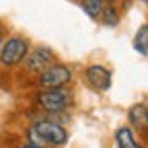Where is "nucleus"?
<instances>
[{
	"instance_id": "15",
	"label": "nucleus",
	"mask_w": 148,
	"mask_h": 148,
	"mask_svg": "<svg viewBox=\"0 0 148 148\" xmlns=\"http://www.w3.org/2000/svg\"><path fill=\"white\" fill-rule=\"evenodd\" d=\"M146 2H148V0H146Z\"/></svg>"
},
{
	"instance_id": "1",
	"label": "nucleus",
	"mask_w": 148,
	"mask_h": 148,
	"mask_svg": "<svg viewBox=\"0 0 148 148\" xmlns=\"http://www.w3.org/2000/svg\"><path fill=\"white\" fill-rule=\"evenodd\" d=\"M29 138L33 144H51V146H62L66 144L68 140V132L56 121H47V119H41V121H35L29 130Z\"/></svg>"
},
{
	"instance_id": "7",
	"label": "nucleus",
	"mask_w": 148,
	"mask_h": 148,
	"mask_svg": "<svg viewBox=\"0 0 148 148\" xmlns=\"http://www.w3.org/2000/svg\"><path fill=\"white\" fill-rule=\"evenodd\" d=\"M127 117H130V123H134V125L140 127V130L148 125V111H146L144 105H134L132 109H130Z\"/></svg>"
},
{
	"instance_id": "10",
	"label": "nucleus",
	"mask_w": 148,
	"mask_h": 148,
	"mask_svg": "<svg viewBox=\"0 0 148 148\" xmlns=\"http://www.w3.org/2000/svg\"><path fill=\"white\" fill-rule=\"evenodd\" d=\"M80 6H82L84 14H88L90 18H97L101 14L103 6H105V0H82Z\"/></svg>"
},
{
	"instance_id": "9",
	"label": "nucleus",
	"mask_w": 148,
	"mask_h": 148,
	"mask_svg": "<svg viewBox=\"0 0 148 148\" xmlns=\"http://www.w3.org/2000/svg\"><path fill=\"white\" fill-rule=\"evenodd\" d=\"M134 49L142 56L148 53V25H142L134 37Z\"/></svg>"
},
{
	"instance_id": "14",
	"label": "nucleus",
	"mask_w": 148,
	"mask_h": 148,
	"mask_svg": "<svg viewBox=\"0 0 148 148\" xmlns=\"http://www.w3.org/2000/svg\"><path fill=\"white\" fill-rule=\"evenodd\" d=\"M105 2H115V0H105Z\"/></svg>"
},
{
	"instance_id": "16",
	"label": "nucleus",
	"mask_w": 148,
	"mask_h": 148,
	"mask_svg": "<svg viewBox=\"0 0 148 148\" xmlns=\"http://www.w3.org/2000/svg\"><path fill=\"white\" fill-rule=\"evenodd\" d=\"M146 111H148V109H146Z\"/></svg>"
},
{
	"instance_id": "13",
	"label": "nucleus",
	"mask_w": 148,
	"mask_h": 148,
	"mask_svg": "<svg viewBox=\"0 0 148 148\" xmlns=\"http://www.w3.org/2000/svg\"><path fill=\"white\" fill-rule=\"evenodd\" d=\"M23 148H43V146H39V144H33V142H31V144H25Z\"/></svg>"
},
{
	"instance_id": "5",
	"label": "nucleus",
	"mask_w": 148,
	"mask_h": 148,
	"mask_svg": "<svg viewBox=\"0 0 148 148\" xmlns=\"http://www.w3.org/2000/svg\"><path fill=\"white\" fill-rule=\"evenodd\" d=\"M25 62H27V70H29V72L41 74V72H45L49 66L56 64V53H53L49 47H37V49H33L31 53H27Z\"/></svg>"
},
{
	"instance_id": "6",
	"label": "nucleus",
	"mask_w": 148,
	"mask_h": 148,
	"mask_svg": "<svg viewBox=\"0 0 148 148\" xmlns=\"http://www.w3.org/2000/svg\"><path fill=\"white\" fill-rule=\"evenodd\" d=\"M84 80H86V84L90 88L103 92V90H107L111 86V72L105 66H97L95 64V66H88L84 70Z\"/></svg>"
},
{
	"instance_id": "12",
	"label": "nucleus",
	"mask_w": 148,
	"mask_h": 148,
	"mask_svg": "<svg viewBox=\"0 0 148 148\" xmlns=\"http://www.w3.org/2000/svg\"><path fill=\"white\" fill-rule=\"evenodd\" d=\"M4 39H6V37H4V31H2V27H0V47H2V43H4Z\"/></svg>"
},
{
	"instance_id": "8",
	"label": "nucleus",
	"mask_w": 148,
	"mask_h": 148,
	"mask_svg": "<svg viewBox=\"0 0 148 148\" xmlns=\"http://www.w3.org/2000/svg\"><path fill=\"white\" fill-rule=\"evenodd\" d=\"M117 146L119 148H142L140 146V142L136 140V136H134V132L130 127H121V130H117Z\"/></svg>"
},
{
	"instance_id": "4",
	"label": "nucleus",
	"mask_w": 148,
	"mask_h": 148,
	"mask_svg": "<svg viewBox=\"0 0 148 148\" xmlns=\"http://www.w3.org/2000/svg\"><path fill=\"white\" fill-rule=\"evenodd\" d=\"M72 80V68L66 64H53L39 74V84L43 88H62Z\"/></svg>"
},
{
	"instance_id": "2",
	"label": "nucleus",
	"mask_w": 148,
	"mask_h": 148,
	"mask_svg": "<svg viewBox=\"0 0 148 148\" xmlns=\"http://www.w3.org/2000/svg\"><path fill=\"white\" fill-rule=\"evenodd\" d=\"M29 53V41L25 37H8L0 47V66L14 68L18 66Z\"/></svg>"
},
{
	"instance_id": "11",
	"label": "nucleus",
	"mask_w": 148,
	"mask_h": 148,
	"mask_svg": "<svg viewBox=\"0 0 148 148\" xmlns=\"http://www.w3.org/2000/svg\"><path fill=\"white\" fill-rule=\"evenodd\" d=\"M99 16L103 18V25H107V27H115L117 21H119V12H117V8L111 6V4H105Z\"/></svg>"
},
{
	"instance_id": "3",
	"label": "nucleus",
	"mask_w": 148,
	"mask_h": 148,
	"mask_svg": "<svg viewBox=\"0 0 148 148\" xmlns=\"http://www.w3.org/2000/svg\"><path fill=\"white\" fill-rule=\"evenodd\" d=\"M37 103L41 105V109L49 111V113H62L66 111L72 103V92L62 86V88H45L37 95Z\"/></svg>"
}]
</instances>
